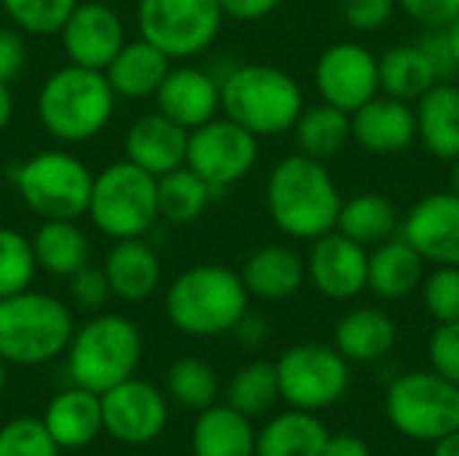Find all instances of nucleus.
<instances>
[{"label":"nucleus","instance_id":"5","mask_svg":"<svg viewBox=\"0 0 459 456\" xmlns=\"http://www.w3.org/2000/svg\"><path fill=\"white\" fill-rule=\"evenodd\" d=\"M73 312L48 293L22 290L0 298V357L35 368L65 355L73 339Z\"/></svg>","mask_w":459,"mask_h":456},{"label":"nucleus","instance_id":"34","mask_svg":"<svg viewBox=\"0 0 459 456\" xmlns=\"http://www.w3.org/2000/svg\"><path fill=\"white\" fill-rule=\"evenodd\" d=\"M156 194H159V218H164L172 226L196 223L215 196V191L186 164L156 177Z\"/></svg>","mask_w":459,"mask_h":456},{"label":"nucleus","instance_id":"7","mask_svg":"<svg viewBox=\"0 0 459 456\" xmlns=\"http://www.w3.org/2000/svg\"><path fill=\"white\" fill-rule=\"evenodd\" d=\"M86 215L108 239H140L159 220L156 177L132 161H113L94 175Z\"/></svg>","mask_w":459,"mask_h":456},{"label":"nucleus","instance_id":"11","mask_svg":"<svg viewBox=\"0 0 459 456\" xmlns=\"http://www.w3.org/2000/svg\"><path fill=\"white\" fill-rule=\"evenodd\" d=\"M280 398L299 411H323L339 403L350 387V363L325 344L290 347L277 363Z\"/></svg>","mask_w":459,"mask_h":456},{"label":"nucleus","instance_id":"30","mask_svg":"<svg viewBox=\"0 0 459 456\" xmlns=\"http://www.w3.org/2000/svg\"><path fill=\"white\" fill-rule=\"evenodd\" d=\"M328 430L312 411H285L255 435V456H323Z\"/></svg>","mask_w":459,"mask_h":456},{"label":"nucleus","instance_id":"33","mask_svg":"<svg viewBox=\"0 0 459 456\" xmlns=\"http://www.w3.org/2000/svg\"><path fill=\"white\" fill-rule=\"evenodd\" d=\"M293 134H296L299 153L325 164V161L336 159L352 140L350 113H344L328 102L304 108L299 121L293 124Z\"/></svg>","mask_w":459,"mask_h":456},{"label":"nucleus","instance_id":"36","mask_svg":"<svg viewBox=\"0 0 459 456\" xmlns=\"http://www.w3.org/2000/svg\"><path fill=\"white\" fill-rule=\"evenodd\" d=\"M218 374L199 357H180L167 371V395L188 411H204L218 400Z\"/></svg>","mask_w":459,"mask_h":456},{"label":"nucleus","instance_id":"44","mask_svg":"<svg viewBox=\"0 0 459 456\" xmlns=\"http://www.w3.org/2000/svg\"><path fill=\"white\" fill-rule=\"evenodd\" d=\"M398 5L428 30H444L459 13V0H398Z\"/></svg>","mask_w":459,"mask_h":456},{"label":"nucleus","instance_id":"49","mask_svg":"<svg viewBox=\"0 0 459 456\" xmlns=\"http://www.w3.org/2000/svg\"><path fill=\"white\" fill-rule=\"evenodd\" d=\"M323 456H371V449L366 446L363 438L342 433V435H328Z\"/></svg>","mask_w":459,"mask_h":456},{"label":"nucleus","instance_id":"42","mask_svg":"<svg viewBox=\"0 0 459 456\" xmlns=\"http://www.w3.org/2000/svg\"><path fill=\"white\" fill-rule=\"evenodd\" d=\"M428 352H430L433 371L459 387V320L438 323V328L430 336Z\"/></svg>","mask_w":459,"mask_h":456},{"label":"nucleus","instance_id":"45","mask_svg":"<svg viewBox=\"0 0 459 456\" xmlns=\"http://www.w3.org/2000/svg\"><path fill=\"white\" fill-rule=\"evenodd\" d=\"M27 62V46L22 30H0V81L11 83Z\"/></svg>","mask_w":459,"mask_h":456},{"label":"nucleus","instance_id":"54","mask_svg":"<svg viewBox=\"0 0 459 456\" xmlns=\"http://www.w3.org/2000/svg\"><path fill=\"white\" fill-rule=\"evenodd\" d=\"M5 368H8V363L0 357V392H3V387H5Z\"/></svg>","mask_w":459,"mask_h":456},{"label":"nucleus","instance_id":"35","mask_svg":"<svg viewBox=\"0 0 459 456\" xmlns=\"http://www.w3.org/2000/svg\"><path fill=\"white\" fill-rule=\"evenodd\" d=\"M277 400H280L277 368L264 360L239 368L226 387V403L234 411L245 414L247 419L264 417Z\"/></svg>","mask_w":459,"mask_h":456},{"label":"nucleus","instance_id":"3","mask_svg":"<svg viewBox=\"0 0 459 456\" xmlns=\"http://www.w3.org/2000/svg\"><path fill=\"white\" fill-rule=\"evenodd\" d=\"M250 306L242 277L226 266L199 263L175 277L167 290V320L188 336L210 339L231 333Z\"/></svg>","mask_w":459,"mask_h":456},{"label":"nucleus","instance_id":"1","mask_svg":"<svg viewBox=\"0 0 459 456\" xmlns=\"http://www.w3.org/2000/svg\"><path fill=\"white\" fill-rule=\"evenodd\" d=\"M342 191L328 167L304 153L285 156L266 180L272 223L293 239H317L336 228Z\"/></svg>","mask_w":459,"mask_h":456},{"label":"nucleus","instance_id":"18","mask_svg":"<svg viewBox=\"0 0 459 456\" xmlns=\"http://www.w3.org/2000/svg\"><path fill=\"white\" fill-rule=\"evenodd\" d=\"M153 99L159 113L191 132L221 113V78L202 67H169Z\"/></svg>","mask_w":459,"mask_h":456},{"label":"nucleus","instance_id":"19","mask_svg":"<svg viewBox=\"0 0 459 456\" xmlns=\"http://www.w3.org/2000/svg\"><path fill=\"white\" fill-rule=\"evenodd\" d=\"M352 140L377 156L406 151L417 140V110L406 99L377 94L355 113H350Z\"/></svg>","mask_w":459,"mask_h":456},{"label":"nucleus","instance_id":"53","mask_svg":"<svg viewBox=\"0 0 459 456\" xmlns=\"http://www.w3.org/2000/svg\"><path fill=\"white\" fill-rule=\"evenodd\" d=\"M452 191L459 196V156L452 161Z\"/></svg>","mask_w":459,"mask_h":456},{"label":"nucleus","instance_id":"37","mask_svg":"<svg viewBox=\"0 0 459 456\" xmlns=\"http://www.w3.org/2000/svg\"><path fill=\"white\" fill-rule=\"evenodd\" d=\"M38 263L30 239L8 226H0V298L27 290L35 280Z\"/></svg>","mask_w":459,"mask_h":456},{"label":"nucleus","instance_id":"23","mask_svg":"<svg viewBox=\"0 0 459 456\" xmlns=\"http://www.w3.org/2000/svg\"><path fill=\"white\" fill-rule=\"evenodd\" d=\"M110 293L126 304L151 298L161 282V261L151 245L140 239H118L102 266Z\"/></svg>","mask_w":459,"mask_h":456},{"label":"nucleus","instance_id":"25","mask_svg":"<svg viewBox=\"0 0 459 456\" xmlns=\"http://www.w3.org/2000/svg\"><path fill=\"white\" fill-rule=\"evenodd\" d=\"M422 280L425 261L403 237H393L368 253V290L379 298H406L422 285Z\"/></svg>","mask_w":459,"mask_h":456},{"label":"nucleus","instance_id":"52","mask_svg":"<svg viewBox=\"0 0 459 456\" xmlns=\"http://www.w3.org/2000/svg\"><path fill=\"white\" fill-rule=\"evenodd\" d=\"M444 32H446V40H449V48H452V56H455V65H457L459 70V13L444 27Z\"/></svg>","mask_w":459,"mask_h":456},{"label":"nucleus","instance_id":"2","mask_svg":"<svg viewBox=\"0 0 459 456\" xmlns=\"http://www.w3.org/2000/svg\"><path fill=\"white\" fill-rule=\"evenodd\" d=\"M299 81L277 65L247 62L221 78V110L255 137L290 132L304 110Z\"/></svg>","mask_w":459,"mask_h":456},{"label":"nucleus","instance_id":"17","mask_svg":"<svg viewBox=\"0 0 459 456\" xmlns=\"http://www.w3.org/2000/svg\"><path fill=\"white\" fill-rule=\"evenodd\" d=\"M59 38L67 51V59L91 70H105L118 54V48L126 43L121 16L110 5L97 0H78V5L59 30Z\"/></svg>","mask_w":459,"mask_h":456},{"label":"nucleus","instance_id":"29","mask_svg":"<svg viewBox=\"0 0 459 456\" xmlns=\"http://www.w3.org/2000/svg\"><path fill=\"white\" fill-rule=\"evenodd\" d=\"M38 269L54 277H70L89 263V237L75 220H43L30 237Z\"/></svg>","mask_w":459,"mask_h":456},{"label":"nucleus","instance_id":"40","mask_svg":"<svg viewBox=\"0 0 459 456\" xmlns=\"http://www.w3.org/2000/svg\"><path fill=\"white\" fill-rule=\"evenodd\" d=\"M422 296L433 320H459V266H438L428 280H422Z\"/></svg>","mask_w":459,"mask_h":456},{"label":"nucleus","instance_id":"56","mask_svg":"<svg viewBox=\"0 0 459 456\" xmlns=\"http://www.w3.org/2000/svg\"><path fill=\"white\" fill-rule=\"evenodd\" d=\"M137 456H151V454H137Z\"/></svg>","mask_w":459,"mask_h":456},{"label":"nucleus","instance_id":"21","mask_svg":"<svg viewBox=\"0 0 459 456\" xmlns=\"http://www.w3.org/2000/svg\"><path fill=\"white\" fill-rule=\"evenodd\" d=\"M40 422L59 452H81L102 433V400L97 392L73 384L48 400Z\"/></svg>","mask_w":459,"mask_h":456},{"label":"nucleus","instance_id":"31","mask_svg":"<svg viewBox=\"0 0 459 456\" xmlns=\"http://www.w3.org/2000/svg\"><path fill=\"white\" fill-rule=\"evenodd\" d=\"M401 228V218L395 204L374 191L358 194L347 202H342L336 231H342L347 239L358 242L360 247H377L387 239H393Z\"/></svg>","mask_w":459,"mask_h":456},{"label":"nucleus","instance_id":"32","mask_svg":"<svg viewBox=\"0 0 459 456\" xmlns=\"http://www.w3.org/2000/svg\"><path fill=\"white\" fill-rule=\"evenodd\" d=\"M438 73L420 43H401L379 56V89L395 99L414 102L438 83Z\"/></svg>","mask_w":459,"mask_h":456},{"label":"nucleus","instance_id":"48","mask_svg":"<svg viewBox=\"0 0 459 456\" xmlns=\"http://www.w3.org/2000/svg\"><path fill=\"white\" fill-rule=\"evenodd\" d=\"M231 333L237 336V341H239L242 347L255 349V347H261V344L269 339V325H266V320H264L261 314H253V312L247 309V312L242 314V320L234 325Z\"/></svg>","mask_w":459,"mask_h":456},{"label":"nucleus","instance_id":"27","mask_svg":"<svg viewBox=\"0 0 459 456\" xmlns=\"http://www.w3.org/2000/svg\"><path fill=\"white\" fill-rule=\"evenodd\" d=\"M417 137L441 161L459 156V86L438 81L417 99Z\"/></svg>","mask_w":459,"mask_h":456},{"label":"nucleus","instance_id":"20","mask_svg":"<svg viewBox=\"0 0 459 456\" xmlns=\"http://www.w3.org/2000/svg\"><path fill=\"white\" fill-rule=\"evenodd\" d=\"M188 132L164 113L140 116L124 134V156L153 177H161L186 164Z\"/></svg>","mask_w":459,"mask_h":456},{"label":"nucleus","instance_id":"28","mask_svg":"<svg viewBox=\"0 0 459 456\" xmlns=\"http://www.w3.org/2000/svg\"><path fill=\"white\" fill-rule=\"evenodd\" d=\"M333 339L347 363H377L393 352L398 341V328L387 312L360 306L339 320Z\"/></svg>","mask_w":459,"mask_h":456},{"label":"nucleus","instance_id":"55","mask_svg":"<svg viewBox=\"0 0 459 456\" xmlns=\"http://www.w3.org/2000/svg\"><path fill=\"white\" fill-rule=\"evenodd\" d=\"M65 456H86V454H78V452H70V454H65Z\"/></svg>","mask_w":459,"mask_h":456},{"label":"nucleus","instance_id":"13","mask_svg":"<svg viewBox=\"0 0 459 456\" xmlns=\"http://www.w3.org/2000/svg\"><path fill=\"white\" fill-rule=\"evenodd\" d=\"M102 400V433L124 446L153 443L169 422V400L161 390L143 379H126L108 392Z\"/></svg>","mask_w":459,"mask_h":456},{"label":"nucleus","instance_id":"6","mask_svg":"<svg viewBox=\"0 0 459 456\" xmlns=\"http://www.w3.org/2000/svg\"><path fill=\"white\" fill-rule=\"evenodd\" d=\"M65 357L70 382L102 395L134 376L143 357V336L124 314H94L73 331Z\"/></svg>","mask_w":459,"mask_h":456},{"label":"nucleus","instance_id":"47","mask_svg":"<svg viewBox=\"0 0 459 456\" xmlns=\"http://www.w3.org/2000/svg\"><path fill=\"white\" fill-rule=\"evenodd\" d=\"M223 13L239 22H258L280 8L282 0H218Z\"/></svg>","mask_w":459,"mask_h":456},{"label":"nucleus","instance_id":"38","mask_svg":"<svg viewBox=\"0 0 459 456\" xmlns=\"http://www.w3.org/2000/svg\"><path fill=\"white\" fill-rule=\"evenodd\" d=\"M5 16L30 35H56L78 0H0Z\"/></svg>","mask_w":459,"mask_h":456},{"label":"nucleus","instance_id":"41","mask_svg":"<svg viewBox=\"0 0 459 456\" xmlns=\"http://www.w3.org/2000/svg\"><path fill=\"white\" fill-rule=\"evenodd\" d=\"M70 285V298L78 309L83 312H102V306L108 304V298H113L108 277L102 269L86 263L83 269H78L75 274L67 277Z\"/></svg>","mask_w":459,"mask_h":456},{"label":"nucleus","instance_id":"16","mask_svg":"<svg viewBox=\"0 0 459 456\" xmlns=\"http://www.w3.org/2000/svg\"><path fill=\"white\" fill-rule=\"evenodd\" d=\"M307 277L325 298L350 301L368 288V253L333 228L312 239Z\"/></svg>","mask_w":459,"mask_h":456},{"label":"nucleus","instance_id":"15","mask_svg":"<svg viewBox=\"0 0 459 456\" xmlns=\"http://www.w3.org/2000/svg\"><path fill=\"white\" fill-rule=\"evenodd\" d=\"M401 237L425 263L459 266V196L455 191L428 194L401 220Z\"/></svg>","mask_w":459,"mask_h":456},{"label":"nucleus","instance_id":"50","mask_svg":"<svg viewBox=\"0 0 459 456\" xmlns=\"http://www.w3.org/2000/svg\"><path fill=\"white\" fill-rule=\"evenodd\" d=\"M11 116H13V94H11L8 83L0 81V132L8 126Z\"/></svg>","mask_w":459,"mask_h":456},{"label":"nucleus","instance_id":"12","mask_svg":"<svg viewBox=\"0 0 459 456\" xmlns=\"http://www.w3.org/2000/svg\"><path fill=\"white\" fill-rule=\"evenodd\" d=\"M255 161L258 137L229 116H215L188 132L186 167L194 169L215 194L245 180Z\"/></svg>","mask_w":459,"mask_h":456},{"label":"nucleus","instance_id":"9","mask_svg":"<svg viewBox=\"0 0 459 456\" xmlns=\"http://www.w3.org/2000/svg\"><path fill=\"white\" fill-rule=\"evenodd\" d=\"M390 425L414 441H433L459 430V387L436 371L398 376L385 398Z\"/></svg>","mask_w":459,"mask_h":456},{"label":"nucleus","instance_id":"22","mask_svg":"<svg viewBox=\"0 0 459 456\" xmlns=\"http://www.w3.org/2000/svg\"><path fill=\"white\" fill-rule=\"evenodd\" d=\"M169 67L172 59L161 48H156L145 38H134L118 48V54L110 59V65L102 73L110 89L116 91V97L148 99L159 91Z\"/></svg>","mask_w":459,"mask_h":456},{"label":"nucleus","instance_id":"43","mask_svg":"<svg viewBox=\"0 0 459 456\" xmlns=\"http://www.w3.org/2000/svg\"><path fill=\"white\" fill-rule=\"evenodd\" d=\"M398 0H342V16L355 32H377L390 24Z\"/></svg>","mask_w":459,"mask_h":456},{"label":"nucleus","instance_id":"39","mask_svg":"<svg viewBox=\"0 0 459 456\" xmlns=\"http://www.w3.org/2000/svg\"><path fill=\"white\" fill-rule=\"evenodd\" d=\"M0 456H62L35 417H16L0 427Z\"/></svg>","mask_w":459,"mask_h":456},{"label":"nucleus","instance_id":"8","mask_svg":"<svg viewBox=\"0 0 459 456\" xmlns=\"http://www.w3.org/2000/svg\"><path fill=\"white\" fill-rule=\"evenodd\" d=\"M91 183V169L65 151H40L13 172L19 199L43 220H78L86 215Z\"/></svg>","mask_w":459,"mask_h":456},{"label":"nucleus","instance_id":"24","mask_svg":"<svg viewBox=\"0 0 459 456\" xmlns=\"http://www.w3.org/2000/svg\"><path fill=\"white\" fill-rule=\"evenodd\" d=\"M239 277L250 296L261 301H285L301 290L307 261L285 245H266L245 261Z\"/></svg>","mask_w":459,"mask_h":456},{"label":"nucleus","instance_id":"26","mask_svg":"<svg viewBox=\"0 0 459 456\" xmlns=\"http://www.w3.org/2000/svg\"><path fill=\"white\" fill-rule=\"evenodd\" d=\"M191 452L194 456H255L253 422L229 403H212L194 422Z\"/></svg>","mask_w":459,"mask_h":456},{"label":"nucleus","instance_id":"46","mask_svg":"<svg viewBox=\"0 0 459 456\" xmlns=\"http://www.w3.org/2000/svg\"><path fill=\"white\" fill-rule=\"evenodd\" d=\"M422 51L428 54V59L433 62L438 78H449L452 73H457V65H455V56H452V48H449V40H446V32L444 30H430L422 40H420Z\"/></svg>","mask_w":459,"mask_h":456},{"label":"nucleus","instance_id":"51","mask_svg":"<svg viewBox=\"0 0 459 456\" xmlns=\"http://www.w3.org/2000/svg\"><path fill=\"white\" fill-rule=\"evenodd\" d=\"M433 456H459V430L457 433H452V435H446V438H441V441L436 443Z\"/></svg>","mask_w":459,"mask_h":456},{"label":"nucleus","instance_id":"4","mask_svg":"<svg viewBox=\"0 0 459 456\" xmlns=\"http://www.w3.org/2000/svg\"><path fill=\"white\" fill-rule=\"evenodd\" d=\"M116 99L102 70L70 62L43 81L38 91V118L56 140L86 142L110 124Z\"/></svg>","mask_w":459,"mask_h":456},{"label":"nucleus","instance_id":"14","mask_svg":"<svg viewBox=\"0 0 459 456\" xmlns=\"http://www.w3.org/2000/svg\"><path fill=\"white\" fill-rule=\"evenodd\" d=\"M315 83L323 102L355 113L374 99L379 89V56L360 43L344 40L323 51L315 67Z\"/></svg>","mask_w":459,"mask_h":456},{"label":"nucleus","instance_id":"10","mask_svg":"<svg viewBox=\"0 0 459 456\" xmlns=\"http://www.w3.org/2000/svg\"><path fill=\"white\" fill-rule=\"evenodd\" d=\"M218 0H140V38L161 48L172 62L204 54L223 27Z\"/></svg>","mask_w":459,"mask_h":456}]
</instances>
